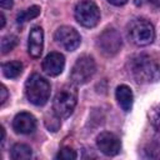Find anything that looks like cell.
<instances>
[{"instance_id": "obj_17", "label": "cell", "mask_w": 160, "mask_h": 160, "mask_svg": "<svg viewBox=\"0 0 160 160\" xmlns=\"http://www.w3.org/2000/svg\"><path fill=\"white\" fill-rule=\"evenodd\" d=\"M18 44V38L15 35H6L1 39V52L6 54L11 51Z\"/></svg>"}, {"instance_id": "obj_4", "label": "cell", "mask_w": 160, "mask_h": 160, "mask_svg": "<svg viewBox=\"0 0 160 160\" xmlns=\"http://www.w3.org/2000/svg\"><path fill=\"white\" fill-rule=\"evenodd\" d=\"M128 36L131 42L138 46H145L154 41L155 29L146 19H132L128 24Z\"/></svg>"}, {"instance_id": "obj_20", "label": "cell", "mask_w": 160, "mask_h": 160, "mask_svg": "<svg viewBox=\"0 0 160 160\" xmlns=\"http://www.w3.org/2000/svg\"><path fill=\"white\" fill-rule=\"evenodd\" d=\"M0 6L2 9H10L12 6V0H0Z\"/></svg>"}, {"instance_id": "obj_18", "label": "cell", "mask_w": 160, "mask_h": 160, "mask_svg": "<svg viewBox=\"0 0 160 160\" xmlns=\"http://www.w3.org/2000/svg\"><path fill=\"white\" fill-rule=\"evenodd\" d=\"M76 156H78L76 151L72 148L65 146V148L59 150V152L56 155V159H60V160H74V159H76Z\"/></svg>"}, {"instance_id": "obj_5", "label": "cell", "mask_w": 160, "mask_h": 160, "mask_svg": "<svg viewBox=\"0 0 160 160\" xmlns=\"http://www.w3.org/2000/svg\"><path fill=\"white\" fill-rule=\"evenodd\" d=\"M95 71L96 65L94 59L89 55H82L75 61L70 71V80L75 85H84L94 76Z\"/></svg>"}, {"instance_id": "obj_7", "label": "cell", "mask_w": 160, "mask_h": 160, "mask_svg": "<svg viewBox=\"0 0 160 160\" xmlns=\"http://www.w3.org/2000/svg\"><path fill=\"white\" fill-rule=\"evenodd\" d=\"M98 48L105 56H114L121 48V36L115 29L104 30L98 38Z\"/></svg>"}, {"instance_id": "obj_12", "label": "cell", "mask_w": 160, "mask_h": 160, "mask_svg": "<svg viewBox=\"0 0 160 160\" xmlns=\"http://www.w3.org/2000/svg\"><path fill=\"white\" fill-rule=\"evenodd\" d=\"M42 48H44V31L40 26H34L29 34L28 51L30 56L38 59L42 52Z\"/></svg>"}, {"instance_id": "obj_14", "label": "cell", "mask_w": 160, "mask_h": 160, "mask_svg": "<svg viewBox=\"0 0 160 160\" xmlns=\"http://www.w3.org/2000/svg\"><path fill=\"white\" fill-rule=\"evenodd\" d=\"M22 64L20 61H9L2 64V74L8 79H15L22 72Z\"/></svg>"}, {"instance_id": "obj_10", "label": "cell", "mask_w": 160, "mask_h": 160, "mask_svg": "<svg viewBox=\"0 0 160 160\" xmlns=\"http://www.w3.org/2000/svg\"><path fill=\"white\" fill-rule=\"evenodd\" d=\"M65 66V58L60 52H50L42 60V70L49 76H56L62 72Z\"/></svg>"}, {"instance_id": "obj_22", "label": "cell", "mask_w": 160, "mask_h": 160, "mask_svg": "<svg viewBox=\"0 0 160 160\" xmlns=\"http://www.w3.org/2000/svg\"><path fill=\"white\" fill-rule=\"evenodd\" d=\"M149 2H151L152 5H155V6H159V8H160V0H149Z\"/></svg>"}, {"instance_id": "obj_3", "label": "cell", "mask_w": 160, "mask_h": 160, "mask_svg": "<svg viewBox=\"0 0 160 160\" xmlns=\"http://www.w3.org/2000/svg\"><path fill=\"white\" fill-rule=\"evenodd\" d=\"M78 102V90L74 85L62 86L52 100V110L59 118H68L72 114Z\"/></svg>"}, {"instance_id": "obj_19", "label": "cell", "mask_w": 160, "mask_h": 160, "mask_svg": "<svg viewBox=\"0 0 160 160\" xmlns=\"http://www.w3.org/2000/svg\"><path fill=\"white\" fill-rule=\"evenodd\" d=\"M0 94H1V96H0V104L2 105V104L6 101V99H8V90H6V88H5L4 85H1Z\"/></svg>"}, {"instance_id": "obj_11", "label": "cell", "mask_w": 160, "mask_h": 160, "mask_svg": "<svg viewBox=\"0 0 160 160\" xmlns=\"http://www.w3.org/2000/svg\"><path fill=\"white\" fill-rule=\"evenodd\" d=\"M12 129L18 134H31L36 129V120L30 112H19L12 120Z\"/></svg>"}, {"instance_id": "obj_15", "label": "cell", "mask_w": 160, "mask_h": 160, "mask_svg": "<svg viewBox=\"0 0 160 160\" xmlns=\"http://www.w3.org/2000/svg\"><path fill=\"white\" fill-rule=\"evenodd\" d=\"M11 159L14 160H25V159H30L32 156V150L30 146L25 145V144H15L11 149L10 152Z\"/></svg>"}, {"instance_id": "obj_8", "label": "cell", "mask_w": 160, "mask_h": 160, "mask_svg": "<svg viewBox=\"0 0 160 160\" xmlns=\"http://www.w3.org/2000/svg\"><path fill=\"white\" fill-rule=\"evenodd\" d=\"M54 39L56 44H59L61 48H64L68 51H74L75 49H78L81 41L79 32L70 26H60L55 31Z\"/></svg>"}, {"instance_id": "obj_1", "label": "cell", "mask_w": 160, "mask_h": 160, "mask_svg": "<svg viewBox=\"0 0 160 160\" xmlns=\"http://www.w3.org/2000/svg\"><path fill=\"white\" fill-rule=\"evenodd\" d=\"M129 72L140 84H151L160 79L159 64L146 54H139L132 56L129 62Z\"/></svg>"}, {"instance_id": "obj_16", "label": "cell", "mask_w": 160, "mask_h": 160, "mask_svg": "<svg viewBox=\"0 0 160 160\" xmlns=\"http://www.w3.org/2000/svg\"><path fill=\"white\" fill-rule=\"evenodd\" d=\"M40 11H41V9H40V6H38V5L30 6V8H28L26 10L21 11V12L18 15L16 22H18V24H24V22H26V21H29V20H32V19H35L36 16L40 15Z\"/></svg>"}, {"instance_id": "obj_13", "label": "cell", "mask_w": 160, "mask_h": 160, "mask_svg": "<svg viewBox=\"0 0 160 160\" xmlns=\"http://www.w3.org/2000/svg\"><path fill=\"white\" fill-rule=\"evenodd\" d=\"M115 96H116V100H118V104L120 105V108L125 112H129L131 110L132 102H134V95H132L131 89L128 85H120L116 88Z\"/></svg>"}, {"instance_id": "obj_21", "label": "cell", "mask_w": 160, "mask_h": 160, "mask_svg": "<svg viewBox=\"0 0 160 160\" xmlns=\"http://www.w3.org/2000/svg\"><path fill=\"white\" fill-rule=\"evenodd\" d=\"M110 4L115 5V6H121V5H125L129 0H108Z\"/></svg>"}, {"instance_id": "obj_6", "label": "cell", "mask_w": 160, "mask_h": 160, "mask_svg": "<svg viewBox=\"0 0 160 160\" xmlns=\"http://www.w3.org/2000/svg\"><path fill=\"white\" fill-rule=\"evenodd\" d=\"M74 15L76 21L85 28H94L100 20V10L96 4L90 0H82L78 2Z\"/></svg>"}, {"instance_id": "obj_23", "label": "cell", "mask_w": 160, "mask_h": 160, "mask_svg": "<svg viewBox=\"0 0 160 160\" xmlns=\"http://www.w3.org/2000/svg\"><path fill=\"white\" fill-rule=\"evenodd\" d=\"M0 18H1V28H4V26H5V16H4L2 12L0 14Z\"/></svg>"}, {"instance_id": "obj_2", "label": "cell", "mask_w": 160, "mask_h": 160, "mask_svg": "<svg viewBox=\"0 0 160 160\" xmlns=\"http://www.w3.org/2000/svg\"><path fill=\"white\" fill-rule=\"evenodd\" d=\"M25 95L31 104L36 106L45 105L50 96L49 81L42 76H40L39 74H32L31 76L28 78L25 82Z\"/></svg>"}, {"instance_id": "obj_9", "label": "cell", "mask_w": 160, "mask_h": 160, "mask_svg": "<svg viewBox=\"0 0 160 160\" xmlns=\"http://www.w3.org/2000/svg\"><path fill=\"white\" fill-rule=\"evenodd\" d=\"M96 146L102 154L108 156H114L120 152L121 142L115 134L104 131L96 138Z\"/></svg>"}]
</instances>
